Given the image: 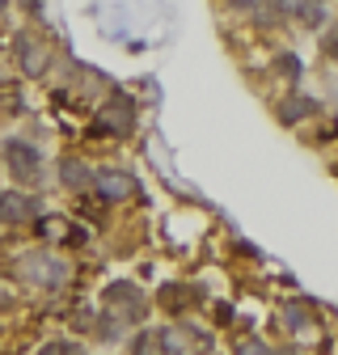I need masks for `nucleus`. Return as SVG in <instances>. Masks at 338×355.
Wrapping results in <instances>:
<instances>
[{"mask_svg":"<svg viewBox=\"0 0 338 355\" xmlns=\"http://www.w3.org/2000/svg\"><path fill=\"white\" fill-rule=\"evenodd\" d=\"M98 127H102V131H114V136L136 131V106L127 102V98H110V102L98 110Z\"/></svg>","mask_w":338,"mask_h":355,"instance_id":"f257e3e1","label":"nucleus"},{"mask_svg":"<svg viewBox=\"0 0 338 355\" xmlns=\"http://www.w3.org/2000/svg\"><path fill=\"white\" fill-rule=\"evenodd\" d=\"M17 64H21V72H26V76L47 72V64H51L47 42H42V38H34V34H21V38H17Z\"/></svg>","mask_w":338,"mask_h":355,"instance_id":"f03ea898","label":"nucleus"},{"mask_svg":"<svg viewBox=\"0 0 338 355\" xmlns=\"http://www.w3.org/2000/svg\"><path fill=\"white\" fill-rule=\"evenodd\" d=\"M94 191L102 199H127V195L136 191V178L132 173H118V169H102V173H94Z\"/></svg>","mask_w":338,"mask_h":355,"instance_id":"7ed1b4c3","label":"nucleus"},{"mask_svg":"<svg viewBox=\"0 0 338 355\" xmlns=\"http://www.w3.org/2000/svg\"><path fill=\"white\" fill-rule=\"evenodd\" d=\"M5 161H9V169L21 178V182L38 178V153H34L30 144H21V140H9V144H5Z\"/></svg>","mask_w":338,"mask_h":355,"instance_id":"20e7f679","label":"nucleus"},{"mask_svg":"<svg viewBox=\"0 0 338 355\" xmlns=\"http://www.w3.org/2000/svg\"><path fill=\"white\" fill-rule=\"evenodd\" d=\"M106 304H110V309H118L127 322L144 313V296H140V288H132V284H114V288L106 292Z\"/></svg>","mask_w":338,"mask_h":355,"instance_id":"39448f33","label":"nucleus"},{"mask_svg":"<svg viewBox=\"0 0 338 355\" xmlns=\"http://www.w3.org/2000/svg\"><path fill=\"white\" fill-rule=\"evenodd\" d=\"M21 275L26 279H38L42 288H64V279H68V262H21Z\"/></svg>","mask_w":338,"mask_h":355,"instance_id":"423d86ee","label":"nucleus"},{"mask_svg":"<svg viewBox=\"0 0 338 355\" xmlns=\"http://www.w3.org/2000/svg\"><path fill=\"white\" fill-rule=\"evenodd\" d=\"M30 216H34V199L30 195H21V191L0 195V220H5V225H21V220H30Z\"/></svg>","mask_w":338,"mask_h":355,"instance_id":"0eeeda50","label":"nucleus"},{"mask_svg":"<svg viewBox=\"0 0 338 355\" xmlns=\"http://www.w3.org/2000/svg\"><path fill=\"white\" fill-rule=\"evenodd\" d=\"M60 178H64V187H72V191H84V187H94V173L84 169L80 161H68V157H64V165H60Z\"/></svg>","mask_w":338,"mask_h":355,"instance_id":"6e6552de","label":"nucleus"},{"mask_svg":"<svg viewBox=\"0 0 338 355\" xmlns=\"http://www.w3.org/2000/svg\"><path fill=\"white\" fill-rule=\"evenodd\" d=\"M313 110H317V106H313L309 98H287V102L279 106V119H283V123H301V119L313 114Z\"/></svg>","mask_w":338,"mask_h":355,"instance_id":"1a4fd4ad","label":"nucleus"},{"mask_svg":"<svg viewBox=\"0 0 338 355\" xmlns=\"http://www.w3.org/2000/svg\"><path fill=\"white\" fill-rule=\"evenodd\" d=\"M296 17H301L309 30H321V21H326V13H321V5H313V0H309V5H305V0H301V5H296Z\"/></svg>","mask_w":338,"mask_h":355,"instance_id":"9d476101","label":"nucleus"},{"mask_svg":"<svg viewBox=\"0 0 338 355\" xmlns=\"http://www.w3.org/2000/svg\"><path fill=\"white\" fill-rule=\"evenodd\" d=\"M283 318H287V326H292V330H305V326L313 322V313H309L305 304H287V309H283Z\"/></svg>","mask_w":338,"mask_h":355,"instance_id":"9b49d317","label":"nucleus"},{"mask_svg":"<svg viewBox=\"0 0 338 355\" xmlns=\"http://www.w3.org/2000/svg\"><path fill=\"white\" fill-rule=\"evenodd\" d=\"M279 68H283L287 76H296V60H292V55H283V60H279Z\"/></svg>","mask_w":338,"mask_h":355,"instance_id":"f8f14e48","label":"nucleus"},{"mask_svg":"<svg viewBox=\"0 0 338 355\" xmlns=\"http://www.w3.org/2000/svg\"><path fill=\"white\" fill-rule=\"evenodd\" d=\"M0 5H5V0H0Z\"/></svg>","mask_w":338,"mask_h":355,"instance_id":"ddd939ff","label":"nucleus"}]
</instances>
